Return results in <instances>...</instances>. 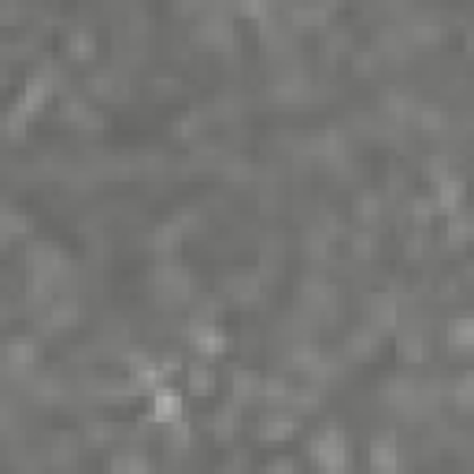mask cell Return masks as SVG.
<instances>
[{"mask_svg":"<svg viewBox=\"0 0 474 474\" xmlns=\"http://www.w3.org/2000/svg\"><path fill=\"white\" fill-rule=\"evenodd\" d=\"M182 412V400L175 397V393H167V389H163V393L156 397V419H175Z\"/></svg>","mask_w":474,"mask_h":474,"instance_id":"1","label":"cell"}]
</instances>
